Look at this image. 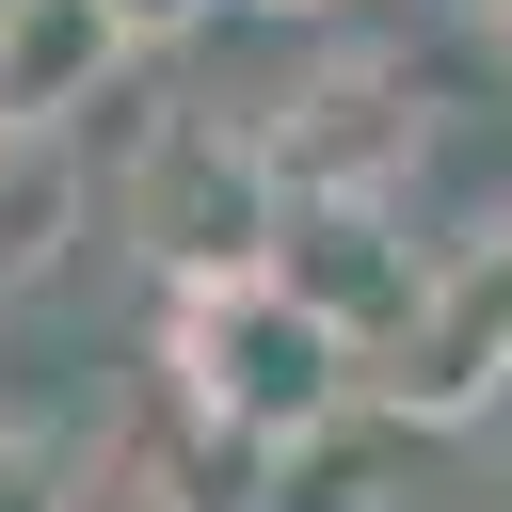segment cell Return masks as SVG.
<instances>
[{
  "label": "cell",
  "instance_id": "obj_13",
  "mask_svg": "<svg viewBox=\"0 0 512 512\" xmlns=\"http://www.w3.org/2000/svg\"><path fill=\"white\" fill-rule=\"evenodd\" d=\"M128 512H208V496H128Z\"/></svg>",
  "mask_w": 512,
  "mask_h": 512
},
{
  "label": "cell",
  "instance_id": "obj_6",
  "mask_svg": "<svg viewBox=\"0 0 512 512\" xmlns=\"http://www.w3.org/2000/svg\"><path fill=\"white\" fill-rule=\"evenodd\" d=\"M144 64L128 0H0V128H80Z\"/></svg>",
  "mask_w": 512,
  "mask_h": 512
},
{
  "label": "cell",
  "instance_id": "obj_9",
  "mask_svg": "<svg viewBox=\"0 0 512 512\" xmlns=\"http://www.w3.org/2000/svg\"><path fill=\"white\" fill-rule=\"evenodd\" d=\"M432 512H512V448H480V464H464V480H448Z\"/></svg>",
  "mask_w": 512,
  "mask_h": 512
},
{
  "label": "cell",
  "instance_id": "obj_3",
  "mask_svg": "<svg viewBox=\"0 0 512 512\" xmlns=\"http://www.w3.org/2000/svg\"><path fill=\"white\" fill-rule=\"evenodd\" d=\"M272 128V176H288V208L304 192H416V160H432V128H448V96L416 80V48H336V64H304L288 80V112H256Z\"/></svg>",
  "mask_w": 512,
  "mask_h": 512
},
{
  "label": "cell",
  "instance_id": "obj_5",
  "mask_svg": "<svg viewBox=\"0 0 512 512\" xmlns=\"http://www.w3.org/2000/svg\"><path fill=\"white\" fill-rule=\"evenodd\" d=\"M368 416H384V432H448V448L496 432V416H512V336H496L464 288H432V304L368 352Z\"/></svg>",
  "mask_w": 512,
  "mask_h": 512
},
{
  "label": "cell",
  "instance_id": "obj_8",
  "mask_svg": "<svg viewBox=\"0 0 512 512\" xmlns=\"http://www.w3.org/2000/svg\"><path fill=\"white\" fill-rule=\"evenodd\" d=\"M0 512H96V496H80V432L0 416Z\"/></svg>",
  "mask_w": 512,
  "mask_h": 512
},
{
  "label": "cell",
  "instance_id": "obj_12",
  "mask_svg": "<svg viewBox=\"0 0 512 512\" xmlns=\"http://www.w3.org/2000/svg\"><path fill=\"white\" fill-rule=\"evenodd\" d=\"M480 32H496V64H512V0H480Z\"/></svg>",
  "mask_w": 512,
  "mask_h": 512
},
{
  "label": "cell",
  "instance_id": "obj_11",
  "mask_svg": "<svg viewBox=\"0 0 512 512\" xmlns=\"http://www.w3.org/2000/svg\"><path fill=\"white\" fill-rule=\"evenodd\" d=\"M240 16H336V0H240Z\"/></svg>",
  "mask_w": 512,
  "mask_h": 512
},
{
  "label": "cell",
  "instance_id": "obj_2",
  "mask_svg": "<svg viewBox=\"0 0 512 512\" xmlns=\"http://www.w3.org/2000/svg\"><path fill=\"white\" fill-rule=\"evenodd\" d=\"M128 224H144L160 288H192V272H272V240H288L272 128H256V112H160V144H144V176H128Z\"/></svg>",
  "mask_w": 512,
  "mask_h": 512
},
{
  "label": "cell",
  "instance_id": "obj_7",
  "mask_svg": "<svg viewBox=\"0 0 512 512\" xmlns=\"http://www.w3.org/2000/svg\"><path fill=\"white\" fill-rule=\"evenodd\" d=\"M96 240V160L80 128H0V304L16 288H64Z\"/></svg>",
  "mask_w": 512,
  "mask_h": 512
},
{
  "label": "cell",
  "instance_id": "obj_4",
  "mask_svg": "<svg viewBox=\"0 0 512 512\" xmlns=\"http://www.w3.org/2000/svg\"><path fill=\"white\" fill-rule=\"evenodd\" d=\"M416 240H432V224H416V208H384V192H304V208H288V240H272V272H288L352 352H384V336L448 288V256H416Z\"/></svg>",
  "mask_w": 512,
  "mask_h": 512
},
{
  "label": "cell",
  "instance_id": "obj_1",
  "mask_svg": "<svg viewBox=\"0 0 512 512\" xmlns=\"http://www.w3.org/2000/svg\"><path fill=\"white\" fill-rule=\"evenodd\" d=\"M160 400L192 432H224L240 464H304L336 416H368V352L288 272H192V288H160Z\"/></svg>",
  "mask_w": 512,
  "mask_h": 512
},
{
  "label": "cell",
  "instance_id": "obj_10",
  "mask_svg": "<svg viewBox=\"0 0 512 512\" xmlns=\"http://www.w3.org/2000/svg\"><path fill=\"white\" fill-rule=\"evenodd\" d=\"M192 16H224V0H128V32L160 48V32H192Z\"/></svg>",
  "mask_w": 512,
  "mask_h": 512
}]
</instances>
